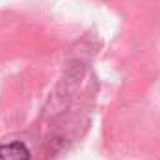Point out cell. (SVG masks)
I'll list each match as a JSON object with an SVG mask.
<instances>
[{"mask_svg":"<svg viewBox=\"0 0 160 160\" xmlns=\"http://www.w3.org/2000/svg\"><path fill=\"white\" fill-rule=\"evenodd\" d=\"M0 160H32V155L26 143L8 142L0 145Z\"/></svg>","mask_w":160,"mask_h":160,"instance_id":"cell-1","label":"cell"}]
</instances>
